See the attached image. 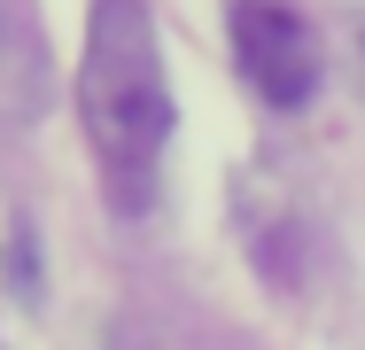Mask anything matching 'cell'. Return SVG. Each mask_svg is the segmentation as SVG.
Instances as JSON below:
<instances>
[{"mask_svg": "<svg viewBox=\"0 0 365 350\" xmlns=\"http://www.w3.org/2000/svg\"><path fill=\"white\" fill-rule=\"evenodd\" d=\"M78 117H86V140L101 156L117 210H148L179 109H171L163 55H155L140 0H93L86 55H78Z\"/></svg>", "mask_w": 365, "mask_h": 350, "instance_id": "6da1fadb", "label": "cell"}, {"mask_svg": "<svg viewBox=\"0 0 365 350\" xmlns=\"http://www.w3.org/2000/svg\"><path fill=\"white\" fill-rule=\"evenodd\" d=\"M233 63L272 109H303L319 94V39L288 0H233Z\"/></svg>", "mask_w": 365, "mask_h": 350, "instance_id": "7a4b0ae2", "label": "cell"}]
</instances>
